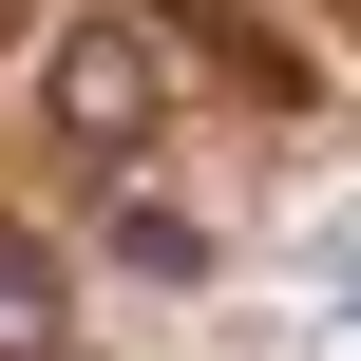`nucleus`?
I'll return each instance as SVG.
<instances>
[{"label":"nucleus","mask_w":361,"mask_h":361,"mask_svg":"<svg viewBox=\"0 0 361 361\" xmlns=\"http://www.w3.org/2000/svg\"><path fill=\"white\" fill-rule=\"evenodd\" d=\"M152 114H171L152 38H133V19H76V38H57V133H76V152H133Z\"/></svg>","instance_id":"nucleus-1"},{"label":"nucleus","mask_w":361,"mask_h":361,"mask_svg":"<svg viewBox=\"0 0 361 361\" xmlns=\"http://www.w3.org/2000/svg\"><path fill=\"white\" fill-rule=\"evenodd\" d=\"M57 324H76V305H57V247L0 209V361H57Z\"/></svg>","instance_id":"nucleus-2"}]
</instances>
